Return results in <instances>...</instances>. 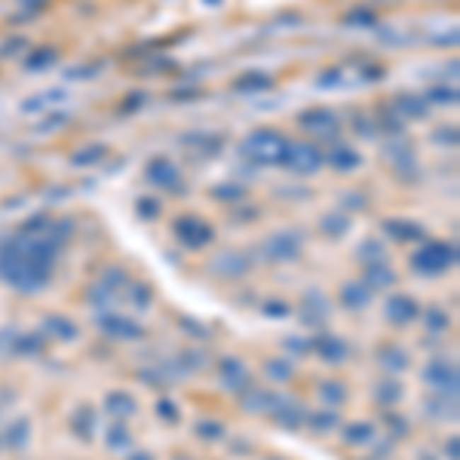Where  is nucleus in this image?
Listing matches in <instances>:
<instances>
[{
    "instance_id": "1",
    "label": "nucleus",
    "mask_w": 460,
    "mask_h": 460,
    "mask_svg": "<svg viewBox=\"0 0 460 460\" xmlns=\"http://www.w3.org/2000/svg\"><path fill=\"white\" fill-rule=\"evenodd\" d=\"M448 264H451V248L448 246H430L414 258V267H418L420 273H439V270H445Z\"/></svg>"
},
{
    "instance_id": "2",
    "label": "nucleus",
    "mask_w": 460,
    "mask_h": 460,
    "mask_svg": "<svg viewBox=\"0 0 460 460\" xmlns=\"http://www.w3.org/2000/svg\"><path fill=\"white\" fill-rule=\"evenodd\" d=\"M386 316H390V322L405 326V322H411L414 316H418V304H414L411 298H393L390 304H386Z\"/></svg>"
},
{
    "instance_id": "3",
    "label": "nucleus",
    "mask_w": 460,
    "mask_h": 460,
    "mask_svg": "<svg viewBox=\"0 0 460 460\" xmlns=\"http://www.w3.org/2000/svg\"><path fill=\"white\" fill-rule=\"evenodd\" d=\"M427 381L432 386H442V390H454V368H451L448 362H432L427 368Z\"/></svg>"
},
{
    "instance_id": "4",
    "label": "nucleus",
    "mask_w": 460,
    "mask_h": 460,
    "mask_svg": "<svg viewBox=\"0 0 460 460\" xmlns=\"http://www.w3.org/2000/svg\"><path fill=\"white\" fill-rule=\"evenodd\" d=\"M101 326H105L110 335H120V338H135L138 335V326H132V322H126V319L108 316V319H101Z\"/></svg>"
},
{
    "instance_id": "5",
    "label": "nucleus",
    "mask_w": 460,
    "mask_h": 460,
    "mask_svg": "<svg viewBox=\"0 0 460 460\" xmlns=\"http://www.w3.org/2000/svg\"><path fill=\"white\" fill-rule=\"evenodd\" d=\"M224 384L230 386V390H239V386L248 384L246 381V372L239 368V362H234V359H230V362H224Z\"/></svg>"
},
{
    "instance_id": "6",
    "label": "nucleus",
    "mask_w": 460,
    "mask_h": 460,
    "mask_svg": "<svg viewBox=\"0 0 460 460\" xmlns=\"http://www.w3.org/2000/svg\"><path fill=\"white\" fill-rule=\"evenodd\" d=\"M344 298H347V307H365L368 304V289L365 285H347Z\"/></svg>"
},
{
    "instance_id": "7",
    "label": "nucleus",
    "mask_w": 460,
    "mask_h": 460,
    "mask_svg": "<svg viewBox=\"0 0 460 460\" xmlns=\"http://www.w3.org/2000/svg\"><path fill=\"white\" fill-rule=\"evenodd\" d=\"M108 411H114V414H132L135 405H132V399H129V396L114 393V396L108 399Z\"/></svg>"
},
{
    "instance_id": "8",
    "label": "nucleus",
    "mask_w": 460,
    "mask_h": 460,
    "mask_svg": "<svg viewBox=\"0 0 460 460\" xmlns=\"http://www.w3.org/2000/svg\"><path fill=\"white\" fill-rule=\"evenodd\" d=\"M322 356H326V359H331V362H340V359H344V353H347V347L344 344H340V340H322Z\"/></svg>"
},
{
    "instance_id": "9",
    "label": "nucleus",
    "mask_w": 460,
    "mask_h": 460,
    "mask_svg": "<svg viewBox=\"0 0 460 460\" xmlns=\"http://www.w3.org/2000/svg\"><path fill=\"white\" fill-rule=\"evenodd\" d=\"M377 396H381V402H384V405H393V402L402 396V386H399V384H393V381H386V384H381V390H377Z\"/></svg>"
},
{
    "instance_id": "10",
    "label": "nucleus",
    "mask_w": 460,
    "mask_h": 460,
    "mask_svg": "<svg viewBox=\"0 0 460 460\" xmlns=\"http://www.w3.org/2000/svg\"><path fill=\"white\" fill-rule=\"evenodd\" d=\"M319 393H322V399H326L328 405H340V402H344V386H340V384H326Z\"/></svg>"
},
{
    "instance_id": "11",
    "label": "nucleus",
    "mask_w": 460,
    "mask_h": 460,
    "mask_svg": "<svg viewBox=\"0 0 460 460\" xmlns=\"http://www.w3.org/2000/svg\"><path fill=\"white\" fill-rule=\"evenodd\" d=\"M276 418H280L282 423H289V427H292V423H298V420H301V411L294 408V405H282V408H276Z\"/></svg>"
},
{
    "instance_id": "12",
    "label": "nucleus",
    "mask_w": 460,
    "mask_h": 460,
    "mask_svg": "<svg viewBox=\"0 0 460 460\" xmlns=\"http://www.w3.org/2000/svg\"><path fill=\"white\" fill-rule=\"evenodd\" d=\"M372 436V427L368 423H353V430H347V442H362Z\"/></svg>"
},
{
    "instance_id": "13",
    "label": "nucleus",
    "mask_w": 460,
    "mask_h": 460,
    "mask_svg": "<svg viewBox=\"0 0 460 460\" xmlns=\"http://www.w3.org/2000/svg\"><path fill=\"white\" fill-rule=\"evenodd\" d=\"M267 372L273 374V381H289V374H292L285 362H267Z\"/></svg>"
},
{
    "instance_id": "14",
    "label": "nucleus",
    "mask_w": 460,
    "mask_h": 460,
    "mask_svg": "<svg viewBox=\"0 0 460 460\" xmlns=\"http://www.w3.org/2000/svg\"><path fill=\"white\" fill-rule=\"evenodd\" d=\"M25 432H28V423H25V420H18L16 427H13V439H9V442H13V445H22Z\"/></svg>"
},
{
    "instance_id": "15",
    "label": "nucleus",
    "mask_w": 460,
    "mask_h": 460,
    "mask_svg": "<svg viewBox=\"0 0 460 460\" xmlns=\"http://www.w3.org/2000/svg\"><path fill=\"white\" fill-rule=\"evenodd\" d=\"M427 319H430V326L436 328V331H442V328H445V316H442V313H436V310H432Z\"/></svg>"
},
{
    "instance_id": "16",
    "label": "nucleus",
    "mask_w": 460,
    "mask_h": 460,
    "mask_svg": "<svg viewBox=\"0 0 460 460\" xmlns=\"http://www.w3.org/2000/svg\"><path fill=\"white\" fill-rule=\"evenodd\" d=\"M313 423H316V430H328L335 423V418L331 414H319V418H313Z\"/></svg>"
},
{
    "instance_id": "17",
    "label": "nucleus",
    "mask_w": 460,
    "mask_h": 460,
    "mask_svg": "<svg viewBox=\"0 0 460 460\" xmlns=\"http://www.w3.org/2000/svg\"><path fill=\"white\" fill-rule=\"evenodd\" d=\"M123 442H129V439H126V432H123V427H117L114 432H110V445H123Z\"/></svg>"
}]
</instances>
